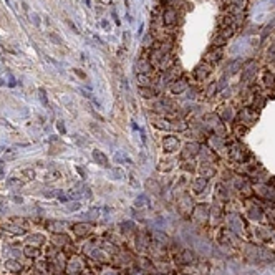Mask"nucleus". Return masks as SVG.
<instances>
[{
	"label": "nucleus",
	"mask_w": 275,
	"mask_h": 275,
	"mask_svg": "<svg viewBox=\"0 0 275 275\" xmlns=\"http://www.w3.org/2000/svg\"><path fill=\"white\" fill-rule=\"evenodd\" d=\"M136 70H138V75H151L153 70H154V66H153L151 60H149L148 56H143V58L138 60Z\"/></svg>",
	"instance_id": "nucleus-1"
},
{
	"label": "nucleus",
	"mask_w": 275,
	"mask_h": 275,
	"mask_svg": "<svg viewBox=\"0 0 275 275\" xmlns=\"http://www.w3.org/2000/svg\"><path fill=\"white\" fill-rule=\"evenodd\" d=\"M177 17H179V13H177L176 8L167 7L166 10L162 12V23L166 27H172V25H176V23H177Z\"/></svg>",
	"instance_id": "nucleus-2"
},
{
	"label": "nucleus",
	"mask_w": 275,
	"mask_h": 275,
	"mask_svg": "<svg viewBox=\"0 0 275 275\" xmlns=\"http://www.w3.org/2000/svg\"><path fill=\"white\" fill-rule=\"evenodd\" d=\"M162 149L166 153H176L179 149V138H176V136L162 138Z\"/></svg>",
	"instance_id": "nucleus-3"
},
{
	"label": "nucleus",
	"mask_w": 275,
	"mask_h": 275,
	"mask_svg": "<svg viewBox=\"0 0 275 275\" xmlns=\"http://www.w3.org/2000/svg\"><path fill=\"white\" fill-rule=\"evenodd\" d=\"M154 111L156 113H169L172 111V103L169 100H161L154 104Z\"/></svg>",
	"instance_id": "nucleus-4"
},
{
	"label": "nucleus",
	"mask_w": 275,
	"mask_h": 275,
	"mask_svg": "<svg viewBox=\"0 0 275 275\" xmlns=\"http://www.w3.org/2000/svg\"><path fill=\"white\" fill-rule=\"evenodd\" d=\"M187 88V81L184 80V78H179V80H174L171 83V91L172 93H176V95H179V93H182Z\"/></svg>",
	"instance_id": "nucleus-5"
},
{
	"label": "nucleus",
	"mask_w": 275,
	"mask_h": 275,
	"mask_svg": "<svg viewBox=\"0 0 275 275\" xmlns=\"http://www.w3.org/2000/svg\"><path fill=\"white\" fill-rule=\"evenodd\" d=\"M197 149H199V144H196V143H191V144H186V148H184V151H182V159H187V157H192V156H196L197 154Z\"/></svg>",
	"instance_id": "nucleus-6"
},
{
	"label": "nucleus",
	"mask_w": 275,
	"mask_h": 275,
	"mask_svg": "<svg viewBox=\"0 0 275 275\" xmlns=\"http://www.w3.org/2000/svg\"><path fill=\"white\" fill-rule=\"evenodd\" d=\"M139 95L143 96V98H156L157 96V90H154L153 86H139Z\"/></svg>",
	"instance_id": "nucleus-7"
},
{
	"label": "nucleus",
	"mask_w": 275,
	"mask_h": 275,
	"mask_svg": "<svg viewBox=\"0 0 275 275\" xmlns=\"http://www.w3.org/2000/svg\"><path fill=\"white\" fill-rule=\"evenodd\" d=\"M93 159L100 164V166H103V167H108V166H109L108 157H106L101 151H98V149H95V151H93Z\"/></svg>",
	"instance_id": "nucleus-8"
},
{
	"label": "nucleus",
	"mask_w": 275,
	"mask_h": 275,
	"mask_svg": "<svg viewBox=\"0 0 275 275\" xmlns=\"http://www.w3.org/2000/svg\"><path fill=\"white\" fill-rule=\"evenodd\" d=\"M209 70H211V66L209 65H201V66H197V70H196V76L199 80H204L207 75H209Z\"/></svg>",
	"instance_id": "nucleus-9"
},
{
	"label": "nucleus",
	"mask_w": 275,
	"mask_h": 275,
	"mask_svg": "<svg viewBox=\"0 0 275 275\" xmlns=\"http://www.w3.org/2000/svg\"><path fill=\"white\" fill-rule=\"evenodd\" d=\"M240 118L245 119V121L249 123V126H250V124H252V121L257 118V114H255V113H250V109H244V111L240 113Z\"/></svg>",
	"instance_id": "nucleus-10"
},
{
	"label": "nucleus",
	"mask_w": 275,
	"mask_h": 275,
	"mask_svg": "<svg viewBox=\"0 0 275 275\" xmlns=\"http://www.w3.org/2000/svg\"><path fill=\"white\" fill-rule=\"evenodd\" d=\"M138 81H139L141 86H153L151 75H138Z\"/></svg>",
	"instance_id": "nucleus-11"
},
{
	"label": "nucleus",
	"mask_w": 275,
	"mask_h": 275,
	"mask_svg": "<svg viewBox=\"0 0 275 275\" xmlns=\"http://www.w3.org/2000/svg\"><path fill=\"white\" fill-rule=\"evenodd\" d=\"M73 230L78 235H86L90 232V225H85V224H76L75 227H73Z\"/></svg>",
	"instance_id": "nucleus-12"
},
{
	"label": "nucleus",
	"mask_w": 275,
	"mask_h": 275,
	"mask_svg": "<svg viewBox=\"0 0 275 275\" xmlns=\"http://www.w3.org/2000/svg\"><path fill=\"white\" fill-rule=\"evenodd\" d=\"M153 124L157 129H171V124H169V121H166V119H154Z\"/></svg>",
	"instance_id": "nucleus-13"
},
{
	"label": "nucleus",
	"mask_w": 275,
	"mask_h": 275,
	"mask_svg": "<svg viewBox=\"0 0 275 275\" xmlns=\"http://www.w3.org/2000/svg\"><path fill=\"white\" fill-rule=\"evenodd\" d=\"M206 184H207V181L204 179V177H199V179L196 181V184H194V191L197 192V194H201L202 189L206 187Z\"/></svg>",
	"instance_id": "nucleus-14"
},
{
	"label": "nucleus",
	"mask_w": 275,
	"mask_h": 275,
	"mask_svg": "<svg viewBox=\"0 0 275 275\" xmlns=\"http://www.w3.org/2000/svg\"><path fill=\"white\" fill-rule=\"evenodd\" d=\"M264 85L265 86H273L275 85V78H273V75L270 73V71H265L264 73Z\"/></svg>",
	"instance_id": "nucleus-15"
},
{
	"label": "nucleus",
	"mask_w": 275,
	"mask_h": 275,
	"mask_svg": "<svg viewBox=\"0 0 275 275\" xmlns=\"http://www.w3.org/2000/svg\"><path fill=\"white\" fill-rule=\"evenodd\" d=\"M153 43H154V35L153 33H148L146 37H144V40H143V45L149 48V47H153Z\"/></svg>",
	"instance_id": "nucleus-16"
},
{
	"label": "nucleus",
	"mask_w": 275,
	"mask_h": 275,
	"mask_svg": "<svg viewBox=\"0 0 275 275\" xmlns=\"http://www.w3.org/2000/svg\"><path fill=\"white\" fill-rule=\"evenodd\" d=\"M7 268H10L12 272H18L22 267H20V264H17V262H7Z\"/></svg>",
	"instance_id": "nucleus-17"
},
{
	"label": "nucleus",
	"mask_w": 275,
	"mask_h": 275,
	"mask_svg": "<svg viewBox=\"0 0 275 275\" xmlns=\"http://www.w3.org/2000/svg\"><path fill=\"white\" fill-rule=\"evenodd\" d=\"M166 3H167V7L176 8V7H179L181 3H182V0H166Z\"/></svg>",
	"instance_id": "nucleus-18"
},
{
	"label": "nucleus",
	"mask_w": 275,
	"mask_h": 275,
	"mask_svg": "<svg viewBox=\"0 0 275 275\" xmlns=\"http://www.w3.org/2000/svg\"><path fill=\"white\" fill-rule=\"evenodd\" d=\"M182 262H192V254L191 252H184L182 254Z\"/></svg>",
	"instance_id": "nucleus-19"
},
{
	"label": "nucleus",
	"mask_w": 275,
	"mask_h": 275,
	"mask_svg": "<svg viewBox=\"0 0 275 275\" xmlns=\"http://www.w3.org/2000/svg\"><path fill=\"white\" fill-rule=\"evenodd\" d=\"M38 95H40V100H42V103L43 104H47V93L43 91V88H40L38 90Z\"/></svg>",
	"instance_id": "nucleus-20"
},
{
	"label": "nucleus",
	"mask_w": 275,
	"mask_h": 275,
	"mask_svg": "<svg viewBox=\"0 0 275 275\" xmlns=\"http://www.w3.org/2000/svg\"><path fill=\"white\" fill-rule=\"evenodd\" d=\"M144 202H148V199L144 196H141V197H138V199H136V206H144Z\"/></svg>",
	"instance_id": "nucleus-21"
},
{
	"label": "nucleus",
	"mask_w": 275,
	"mask_h": 275,
	"mask_svg": "<svg viewBox=\"0 0 275 275\" xmlns=\"http://www.w3.org/2000/svg\"><path fill=\"white\" fill-rule=\"evenodd\" d=\"M56 126H58V129H60V133H65V131H66V129H65V126H63V123H61V121H60L58 124H56Z\"/></svg>",
	"instance_id": "nucleus-22"
},
{
	"label": "nucleus",
	"mask_w": 275,
	"mask_h": 275,
	"mask_svg": "<svg viewBox=\"0 0 275 275\" xmlns=\"http://www.w3.org/2000/svg\"><path fill=\"white\" fill-rule=\"evenodd\" d=\"M25 254H27V255H37V250H32V249H27V250H25Z\"/></svg>",
	"instance_id": "nucleus-23"
},
{
	"label": "nucleus",
	"mask_w": 275,
	"mask_h": 275,
	"mask_svg": "<svg viewBox=\"0 0 275 275\" xmlns=\"http://www.w3.org/2000/svg\"><path fill=\"white\" fill-rule=\"evenodd\" d=\"M58 197H60V201H63V202L66 201V196H65V194H61V192H58Z\"/></svg>",
	"instance_id": "nucleus-24"
},
{
	"label": "nucleus",
	"mask_w": 275,
	"mask_h": 275,
	"mask_svg": "<svg viewBox=\"0 0 275 275\" xmlns=\"http://www.w3.org/2000/svg\"><path fill=\"white\" fill-rule=\"evenodd\" d=\"M0 171H2V161H0Z\"/></svg>",
	"instance_id": "nucleus-25"
}]
</instances>
